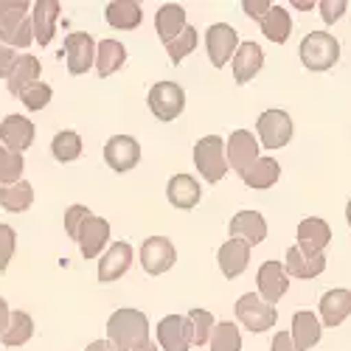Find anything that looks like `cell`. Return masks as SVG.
I'll use <instances>...</instances> for the list:
<instances>
[{
	"mask_svg": "<svg viewBox=\"0 0 351 351\" xmlns=\"http://www.w3.org/2000/svg\"><path fill=\"white\" fill-rule=\"evenodd\" d=\"M107 337L115 351H141L149 343V320L141 309H115L107 320Z\"/></svg>",
	"mask_w": 351,
	"mask_h": 351,
	"instance_id": "obj_1",
	"label": "cell"
},
{
	"mask_svg": "<svg viewBox=\"0 0 351 351\" xmlns=\"http://www.w3.org/2000/svg\"><path fill=\"white\" fill-rule=\"evenodd\" d=\"M28 9H34L25 0H0V43L9 48H25L34 40V20H28Z\"/></svg>",
	"mask_w": 351,
	"mask_h": 351,
	"instance_id": "obj_2",
	"label": "cell"
},
{
	"mask_svg": "<svg viewBox=\"0 0 351 351\" xmlns=\"http://www.w3.org/2000/svg\"><path fill=\"white\" fill-rule=\"evenodd\" d=\"M194 166L202 174L206 183H219L230 163H228V141H222L219 135H206L194 143Z\"/></svg>",
	"mask_w": 351,
	"mask_h": 351,
	"instance_id": "obj_3",
	"label": "cell"
},
{
	"mask_svg": "<svg viewBox=\"0 0 351 351\" xmlns=\"http://www.w3.org/2000/svg\"><path fill=\"white\" fill-rule=\"evenodd\" d=\"M301 62L312 73H324L337 65L340 60V43L329 32H309L301 40Z\"/></svg>",
	"mask_w": 351,
	"mask_h": 351,
	"instance_id": "obj_4",
	"label": "cell"
},
{
	"mask_svg": "<svg viewBox=\"0 0 351 351\" xmlns=\"http://www.w3.org/2000/svg\"><path fill=\"white\" fill-rule=\"evenodd\" d=\"M237 320L253 335L258 332H267L276 320H278V312L273 304H267L261 295L256 292H245V295L237 301Z\"/></svg>",
	"mask_w": 351,
	"mask_h": 351,
	"instance_id": "obj_5",
	"label": "cell"
},
{
	"mask_svg": "<svg viewBox=\"0 0 351 351\" xmlns=\"http://www.w3.org/2000/svg\"><path fill=\"white\" fill-rule=\"evenodd\" d=\"M146 104L158 121H174L186 107V90L174 82H158L146 96Z\"/></svg>",
	"mask_w": 351,
	"mask_h": 351,
	"instance_id": "obj_6",
	"label": "cell"
},
{
	"mask_svg": "<svg viewBox=\"0 0 351 351\" xmlns=\"http://www.w3.org/2000/svg\"><path fill=\"white\" fill-rule=\"evenodd\" d=\"M96 51H99V45L93 43L90 34L73 32V34L65 37V48H62L60 56L68 62V71H71L73 76H82V73L90 71V65H93V60H96Z\"/></svg>",
	"mask_w": 351,
	"mask_h": 351,
	"instance_id": "obj_7",
	"label": "cell"
},
{
	"mask_svg": "<svg viewBox=\"0 0 351 351\" xmlns=\"http://www.w3.org/2000/svg\"><path fill=\"white\" fill-rule=\"evenodd\" d=\"M256 130H258L261 146H267V149H281V146H287L292 138V119L284 110H267V112L258 115Z\"/></svg>",
	"mask_w": 351,
	"mask_h": 351,
	"instance_id": "obj_8",
	"label": "cell"
},
{
	"mask_svg": "<svg viewBox=\"0 0 351 351\" xmlns=\"http://www.w3.org/2000/svg\"><path fill=\"white\" fill-rule=\"evenodd\" d=\"M158 343L163 351H189L194 346V326L189 315H166L158 324Z\"/></svg>",
	"mask_w": 351,
	"mask_h": 351,
	"instance_id": "obj_9",
	"label": "cell"
},
{
	"mask_svg": "<svg viewBox=\"0 0 351 351\" xmlns=\"http://www.w3.org/2000/svg\"><path fill=\"white\" fill-rule=\"evenodd\" d=\"M141 265L149 276H163L166 270L174 267L178 261V253H174V245L166 237H149L141 245Z\"/></svg>",
	"mask_w": 351,
	"mask_h": 351,
	"instance_id": "obj_10",
	"label": "cell"
},
{
	"mask_svg": "<svg viewBox=\"0 0 351 351\" xmlns=\"http://www.w3.org/2000/svg\"><path fill=\"white\" fill-rule=\"evenodd\" d=\"M206 51L214 68H222L233 53L239 51V37L228 23H214L206 32Z\"/></svg>",
	"mask_w": 351,
	"mask_h": 351,
	"instance_id": "obj_11",
	"label": "cell"
},
{
	"mask_svg": "<svg viewBox=\"0 0 351 351\" xmlns=\"http://www.w3.org/2000/svg\"><path fill=\"white\" fill-rule=\"evenodd\" d=\"M104 160L112 171H130L141 160V143L132 135H112L104 143Z\"/></svg>",
	"mask_w": 351,
	"mask_h": 351,
	"instance_id": "obj_12",
	"label": "cell"
},
{
	"mask_svg": "<svg viewBox=\"0 0 351 351\" xmlns=\"http://www.w3.org/2000/svg\"><path fill=\"white\" fill-rule=\"evenodd\" d=\"M256 160H258V141H256V135L247 132V130L230 132V138H228V163L237 169L239 178Z\"/></svg>",
	"mask_w": 351,
	"mask_h": 351,
	"instance_id": "obj_13",
	"label": "cell"
},
{
	"mask_svg": "<svg viewBox=\"0 0 351 351\" xmlns=\"http://www.w3.org/2000/svg\"><path fill=\"white\" fill-rule=\"evenodd\" d=\"M0 141L9 152L14 155H23L28 146L34 143V124L25 119V115H6L3 121H0Z\"/></svg>",
	"mask_w": 351,
	"mask_h": 351,
	"instance_id": "obj_14",
	"label": "cell"
},
{
	"mask_svg": "<svg viewBox=\"0 0 351 351\" xmlns=\"http://www.w3.org/2000/svg\"><path fill=\"white\" fill-rule=\"evenodd\" d=\"M295 237H298V247L306 256H320V253L326 250V245L332 242V228L324 219L309 217V219H301Z\"/></svg>",
	"mask_w": 351,
	"mask_h": 351,
	"instance_id": "obj_15",
	"label": "cell"
},
{
	"mask_svg": "<svg viewBox=\"0 0 351 351\" xmlns=\"http://www.w3.org/2000/svg\"><path fill=\"white\" fill-rule=\"evenodd\" d=\"M256 284H258V295L265 298L267 304L284 298V292H287V287H289L287 267L281 265V261H265V265L258 267Z\"/></svg>",
	"mask_w": 351,
	"mask_h": 351,
	"instance_id": "obj_16",
	"label": "cell"
},
{
	"mask_svg": "<svg viewBox=\"0 0 351 351\" xmlns=\"http://www.w3.org/2000/svg\"><path fill=\"white\" fill-rule=\"evenodd\" d=\"M228 230H230V239L247 242L250 247L261 245L267 239V222H265V217H261L258 211H239L237 217L230 219Z\"/></svg>",
	"mask_w": 351,
	"mask_h": 351,
	"instance_id": "obj_17",
	"label": "cell"
},
{
	"mask_svg": "<svg viewBox=\"0 0 351 351\" xmlns=\"http://www.w3.org/2000/svg\"><path fill=\"white\" fill-rule=\"evenodd\" d=\"M132 265V247L127 242H112L104 256L99 258V281L110 284V281H119Z\"/></svg>",
	"mask_w": 351,
	"mask_h": 351,
	"instance_id": "obj_18",
	"label": "cell"
},
{
	"mask_svg": "<svg viewBox=\"0 0 351 351\" xmlns=\"http://www.w3.org/2000/svg\"><path fill=\"white\" fill-rule=\"evenodd\" d=\"M217 261H219V270L225 278H239L250 265V245L239 242V239H228L219 247Z\"/></svg>",
	"mask_w": 351,
	"mask_h": 351,
	"instance_id": "obj_19",
	"label": "cell"
},
{
	"mask_svg": "<svg viewBox=\"0 0 351 351\" xmlns=\"http://www.w3.org/2000/svg\"><path fill=\"white\" fill-rule=\"evenodd\" d=\"M166 197L178 211H191L199 202L202 191L191 174H174V178L166 183Z\"/></svg>",
	"mask_w": 351,
	"mask_h": 351,
	"instance_id": "obj_20",
	"label": "cell"
},
{
	"mask_svg": "<svg viewBox=\"0 0 351 351\" xmlns=\"http://www.w3.org/2000/svg\"><path fill=\"white\" fill-rule=\"evenodd\" d=\"M284 267H287V276L292 278H317L320 273L326 270V256L320 253V256H306L298 245H292L287 250V261H284Z\"/></svg>",
	"mask_w": 351,
	"mask_h": 351,
	"instance_id": "obj_21",
	"label": "cell"
},
{
	"mask_svg": "<svg viewBox=\"0 0 351 351\" xmlns=\"http://www.w3.org/2000/svg\"><path fill=\"white\" fill-rule=\"evenodd\" d=\"M265 65V53L258 43H242L239 51L233 53V79L237 84H247Z\"/></svg>",
	"mask_w": 351,
	"mask_h": 351,
	"instance_id": "obj_22",
	"label": "cell"
},
{
	"mask_svg": "<svg viewBox=\"0 0 351 351\" xmlns=\"http://www.w3.org/2000/svg\"><path fill=\"white\" fill-rule=\"evenodd\" d=\"M37 76H40V60H37V56H32V53H20L14 68H12V73H9V79H6L9 93L20 99L28 87L40 82Z\"/></svg>",
	"mask_w": 351,
	"mask_h": 351,
	"instance_id": "obj_23",
	"label": "cell"
},
{
	"mask_svg": "<svg viewBox=\"0 0 351 351\" xmlns=\"http://www.w3.org/2000/svg\"><path fill=\"white\" fill-rule=\"evenodd\" d=\"M110 242V222L104 217H90L84 222L82 233H79V247L84 258H93L99 256Z\"/></svg>",
	"mask_w": 351,
	"mask_h": 351,
	"instance_id": "obj_24",
	"label": "cell"
},
{
	"mask_svg": "<svg viewBox=\"0 0 351 351\" xmlns=\"http://www.w3.org/2000/svg\"><path fill=\"white\" fill-rule=\"evenodd\" d=\"M155 28H158V37L163 45H169L171 40H178L183 32H186V9L178 6V3H166L158 9L155 14Z\"/></svg>",
	"mask_w": 351,
	"mask_h": 351,
	"instance_id": "obj_25",
	"label": "cell"
},
{
	"mask_svg": "<svg viewBox=\"0 0 351 351\" xmlns=\"http://www.w3.org/2000/svg\"><path fill=\"white\" fill-rule=\"evenodd\" d=\"M34 40L45 48L51 40H53V28H56V17L62 12V3L60 0H37L34 3Z\"/></svg>",
	"mask_w": 351,
	"mask_h": 351,
	"instance_id": "obj_26",
	"label": "cell"
},
{
	"mask_svg": "<svg viewBox=\"0 0 351 351\" xmlns=\"http://www.w3.org/2000/svg\"><path fill=\"white\" fill-rule=\"evenodd\" d=\"M351 315V292L348 289H329L320 298V317L324 326H340L343 320Z\"/></svg>",
	"mask_w": 351,
	"mask_h": 351,
	"instance_id": "obj_27",
	"label": "cell"
},
{
	"mask_svg": "<svg viewBox=\"0 0 351 351\" xmlns=\"http://www.w3.org/2000/svg\"><path fill=\"white\" fill-rule=\"evenodd\" d=\"M320 326H324V324H320L312 312L301 309V312L292 315V332L289 335H292V340H295V346L301 351H309L320 340Z\"/></svg>",
	"mask_w": 351,
	"mask_h": 351,
	"instance_id": "obj_28",
	"label": "cell"
},
{
	"mask_svg": "<svg viewBox=\"0 0 351 351\" xmlns=\"http://www.w3.org/2000/svg\"><path fill=\"white\" fill-rule=\"evenodd\" d=\"M104 17L112 28H124V32H130V28H138L141 25V3H135V0H112V3L104 6Z\"/></svg>",
	"mask_w": 351,
	"mask_h": 351,
	"instance_id": "obj_29",
	"label": "cell"
},
{
	"mask_svg": "<svg viewBox=\"0 0 351 351\" xmlns=\"http://www.w3.org/2000/svg\"><path fill=\"white\" fill-rule=\"evenodd\" d=\"M127 62V48L119 40H101L96 51V71L99 76H112L115 71H121Z\"/></svg>",
	"mask_w": 351,
	"mask_h": 351,
	"instance_id": "obj_30",
	"label": "cell"
},
{
	"mask_svg": "<svg viewBox=\"0 0 351 351\" xmlns=\"http://www.w3.org/2000/svg\"><path fill=\"white\" fill-rule=\"evenodd\" d=\"M32 202H34V189L28 180H20L14 186H0V206H3V211L23 214L32 208Z\"/></svg>",
	"mask_w": 351,
	"mask_h": 351,
	"instance_id": "obj_31",
	"label": "cell"
},
{
	"mask_svg": "<svg viewBox=\"0 0 351 351\" xmlns=\"http://www.w3.org/2000/svg\"><path fill=\"white\" fill-rule=\"evenodd\" d=\"M278 178H281V166H278V160H273V158H258V160L242 174V180H245L250 189H270V186L278 183Z\"/></svg>",
	"mask_w": 351,
	"mask_h": 351,
	"instance_id": "obj_32",
	"label": "cell"
},
{
	"mask_svg": "<svg viewBox=\"0 0 351 351\" xmlns=\"http://www.w3.org/2000/svg\"><path fill=\"white\" fill-rule=\"evenodd\" d=\"M261 34H265L270 43H276V45H281V43H287L289 40V34H292V20H289V12L284 9V6H273L270 9V14L261 20Z\"/></svg>",
	"mask_w": 351,
	"mask_h": 351,
	"instance_id": "obj_33",
	"label": "cell"
},
{
	"mask_svg": "<svg viewBox=\"0 0 351 351\" xmlns=\"http://www.w3.org/2000/svg\"><path fill=\"white\" fill-rule=\"evenodd\" d=\"M32 335H34L32 315L17 309V312H12V324H9L6 335L0 337V340H3V346H9V348H17V346H25L28 340H32Z\"/></svg>",
	"mask_w": 351,
	"mask_h": 351,
	"instance_id": "obj_34",
	"label": "cell"
},
{
	"mask_svg": "<svg viewBox=\"0 0 351 351\" xmlns=\"http://www.w3.org/2000/svg\"><path fill=\"white\" fill-rule=\"evenodd\" d=\"M51 152H53V158L60 160V163L76 160L82 155V138H79V132H73V130L56 132L53 141H51Z\"/></svg>",
	"mask_w": 351,
	"mask_h": 351,
	"instance_id": "obj_35",
	"label": "cell"
},
{
	"mask_svg": "<svg viewBox=\"0 0 351 351\" xmlns=\"http://www.w3.org/2000/svg\"><path fill=\"white\" fill-rule=\"evenodd\" d=\"M23 169H25V160L23 155H14L9 152L3 143H0V186H14L23 180Z\"/></svg>",
	"mask_w": 351,
	"mask_h": 351,
	"instance_id": "obj_36",
	"label": "cell"
},
{
	"mask_svg": "<svg viewBox=\"0 0 351 351\" xmlns=\"http://www.w3.org/2000/svg\"><path fill=\"white\" fill-rule=\"evenodd\" d=\"M211 351H242V335L237 324H217L214 335H211Z\"/></svg>",
	"mask_w": 351,
	"mask_h": 351,
	"instance_id": "obj_37",
	"label": "cell"
},
{
	"mask_svg": "<svg viewBox=\"0 0 351 351\" xmlns=\"http://www.w3.org/2000/svg\"><path fill=\"white\" fill-rule=\"evenodd\" d=\"M189 320H191V326H194V346H206L211 343V335L217 329V320L208 309H191L189 312Z\"/></svg>",
	"mask_w": 351,
	"mask_h": 351,
	"instance_id": "obj_38",
	"label": "cell"
},
{
	"mask_svg": "<svg viewBox=\"0 0 351 351\" xmlns=\"http://www.w3.org/2000/svg\"><path fill=\"white\" fill-rule=\"evenodd\" d=\"M197 48V28H186V32L178 37V40H171L169 45H166V51H169V60L174 62V65H180L183 60H186V56L191 53Z\"/></svg>",
	"mask_w": 351,
	"mask_h": 351,
	"instance_id": "obj_39",
	"label": "cell"
},
{
	"mask_svg": "<svg viewBox=\"0 0 351 351\" xmlns=\"http://www.w3.org/2000/svg\"><path fill=\"white\" fill-rule=\"evenodd\" d=\"M51 96H53L51 84H45V82H37V84H32V87H28V90L20 96V101L25 104V110L37 112V110H43V107L51 101Z\"/></svg>",
	"mask_w": 351,
	"mask_h": 351,
	"instance_id": "obj_40",
	"label": "cell"
},
{
	"mask_svg": "<svg viewBox=\"0 0 351 351\" xmlns=\"http://www.w3.org/2000/svg\"><path fill=\"white\" fill-rule=\"evenodd\" d=\"M93 214H90V208L87 206H71L68 211H65V230H68V237L73 239V242H79V233H82V228H84V222L90 219Z\"/></svg>",
	"mask_w": 351,
	"mask_h": 351,
	"instance_id": "obj_41",
	"label": "cell"
},
{
	"mask_svg": "<svg viewBox=\"0 0 351 351\" xmlns=\"http://www.w3.org/2000/svg\"><path fill=\"white\" fill-rule=\"evenodd\" d=\"M14 245H17L14 228L12 225H0V273L9 267V261L14 256Z\"/></svg>",
	"mask_w": 351,
	"mask_h": 351,
	"instance_id": "obj_42",
	"label": "cell"
},
{
	"mask_svg": "<svg viewBox=\"0 0 351 351\" xmlns=\"http://www.w3.org/2000/svg\"><path fill=\"white\" fill-rule=\"evenodd\" d=\"M317 6H320V17H324V23H329V25H335L343 17V12L348 9L346 0H320Z\"/></svg>",
	"mask_w": 351,
	"mask_h": 351,
	"instance_id": "obj_43",
	"label": "cell"
},
{
	"mask_svg": "<svg viewBox=\"0 0 351 351\" xmlns=\"http://www.w3.org/2000/svg\"><path fill=\"white\" fill-rule=\"evenodd\" d=\"M242 9H245V14L247 17H253V20H265L267 14H270V3H267V0H242Z\"/></svg>",
	"mask_w": 351,
	"mask_h": 351,
	"instance_id": "obj_44",
	"label": "cell"
},
{
	"mask_svg": "<svg viewBox=\"0 0 351 351\" xmlns=\"http://www.w3.org/2000/svg\"><path fill=\"white\" fill-rule=\"evenodd\" d=\"M14 62H17L14 48H9V45L0 43V79H9V73H12Z\"/></svg>",
	"mask_w": 351,
	"mask_h": 351,
	"instance_id": "obj_45",
	"label": "cell"
},
{
	"mask_svg": "<svg viewBox=\"0 0 351 351\" xmlns=\"http://www.w3.org/2000/svg\"><path fill=\"white\" fill-rule=\"evenodd\" d=\"M273 351H301L298 346H295V340H292V335L289 332H278L276 337H273V346H270Z\"/></svg>",
	"mask_w": 351,
	"mask_h": 351,
	"instance_id": "obj_46",
	"label": "cell"
},
{
	"mask_svg": "<svg viewBox=\"0 0 351 351\" xmlns=\"http://www.w3.org/2000/svg\"><path fill=\"white\" fill-rule=\"evenodd\" d=\"M9 324H12V312H9V304H6V298H0V337L6 335Z\"/></svg>",
	"mask_w": 351,
	"mask_h": 351,
	"instance_id": "obj_47",
	"label": "cell"
},
{
	"mask_svg": "<svg viewBox=\"0 0 351 351\" xmlns=\"http://www.w3.org/2000/svg\"><path fill=\"white\" fill-rule=\"evenodd\" d=\"M84 351H115V348H112V343H110V340H96V343L87 346Z\"/></svg>",
	"mask_w": 351,
	"mask_h": 351,
	"instance_id": "obj_48",
	"label": "cell"
},
{
	"mask_svg": "<svg viewBox=\"0 0 351 351\" xmlns=\"http://www.w3.org/2000/svg\"><path fill=\"white\" fill-rule=\"evenodd\" d=\"M346 222H348V228H351V199H348V206H346Z\"/></svg>",
	"mask_w": 351,
	"mask_h": 351,
	"instance_id": "obj_49",
	"label": "cell"
},
{
	"mask_svg": "<svg viewBox=\"0 0 351 351\" xmlns=\"http://www.w3.org/2000/svg\"><path fill=\"white\" fill-rule=\"evenodd\" d=\"M141 351H158V346H146V348H141Z\"/></svg>",
	"mask_w": 351,
	"mask_h": 351,
	"instance_id": "obj_50",
	"label": "cell"
}]
</instances>
